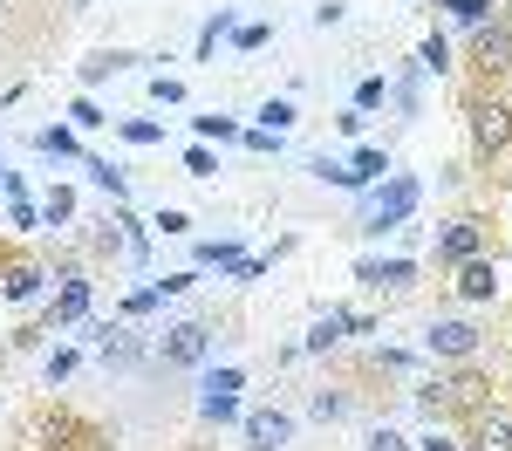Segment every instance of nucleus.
<instances>
[{
    "instance_id": "37998d69",
    "label": "nucleus",
    "mask_w": 512,
    "mask_h": 451,
    "mask_svg": "<svg viewBox=\"0 0 512 451\" xmlns=\"http://www.w3.org/2000/svg\"><path fill=\"white\" fill-rule=\"evenodd\" d=\"M151 96H158V103H185V82L178 76H151Z\"/></svg>"
},
{
    "instance_id": "4c0bfd02",
    "label": "nucleus",
    "mask_w": 512,
    "mask_h": 451,
    "mask_svg": "<svg viewBox=\"0 0 512 451\" xmlns=\"http://www.w3.org/2000/svg\"><path fill=\"white\" fill-rule=\"evenodd\" d=\"M96 123H110V117H103L89 96H76V103H69V130H96Z\"/></svg>"
},
{
    "instance_id": "72a5a7b5",
    "label": "nucleus",
    "mask_w": 512,
    "mask_h": 451,
    "mask_svg": "<svg viewBox=\"0 0 512 451\" xmlns=\"http://www.w3.org/2000/svg\"><path fill=\"white\" fill-rule=\"evenodd\" d=\"M69 376H76V349H55V356L41 363V383H48V390H55V383H69Z\"/></svg>"
},
{
    "instance_id": "473e14b6",
    "label": "nucleus",
    "mask_w": 512,
    "mask_h": 451,
    "mask_svg": "<svg viewBox=\"0 0 512 451\" xmlns=\"http://www.w3.org/2000/svg\"><path fill=\"white\" fill-rule=\"evenodd\" d=\"M117 205H123V199H117ZM89 246H96V253H123V219H117V212H110V219L89 233Z\"/></svg>"
},
{
    "instance_id": "9d476101",
    "label": "nucleus",
    "mask_w": 512,
    "mask_h": 451,
    "mask_svg": "<svg viewBox=\"0 0 512 451\" xmlns=\"http://www.w3.org/2000/svg\"><path fill=\"white\" fill-rule=\"evenodd\" d=\"M342 335H369V315H349V308H321L315 328H308V349H315V356H328Z\"/></svg>"
},
{
    "instance_id": "4be33fe9",
    "label": "nucleus",
    "mask_w": 512,
    "mask_h": 451,
    "mask_svg": "<svg viewBox=\"0 0 512 451\" xmlns=\"http://www.w3.org/2000/svg\"><path fill=\"white\" fill-rule=\"evenodd\" d=\"M198 417H205V424H239L246 410H239V397H226V390H198Z\"/></svg>"
},
{
    "instance_id": "6ab92c4d",
    "label": "nucleus",
    "mask_w": 512,
    "mask_h": 451,
    "mask_svg": "<svg viewBox=\"0 0 512 451\" xmlns=\"http://www.w3.org/2000/svg\"><path fill=\"white\" fill-rule=\"evenodd\" d=\"M35 151H41V158H82V144H76V130H69V123L35 130Z\"/></svg>"
},
{
    "instance_id": "f704fd0d",
    "label": "nucleus",
    "mask_w": 512,
    "mask_h": 451,
    "mask_svg": "<svg viewBox=\"0 0 512 451\" xmlns=\"http://www.w3.org/2000/svg\"><path fill=\"white\" fill-rule=\"evenodd\" d=\"M267 35H274L267 21H239V28H233V48H239V55H253V48H267Z\"/></svg>"
},
{
    "instance_id": "b1692460",
    "label": "nucleus",
    "mask_w": 512,
    "mask_h": 451,
    "mask_svg": "<svg viewBox=\"0 0 512 451\" xmlns=\"http://www.w3.org/2000/svg\"><path fill=\"white\" fill-rule=\"evenodd\" d=\"M76 219V192L69 185H48V199H41V226H69Z\"/></svg>"
},
{
    "instance_id": "a18cd8bd",
    "label": "nucleus",
    "mask_w": 512,
    "mask_h": 451,
    "mask_svg": "<svg viewBox=\"0 0 512 451\" xmlns=\"http://www.w3.org/2000/svg\"><path fill=\"white\" fill-rule=\"evenodd\" d=\"M444 7H451V0H444Z\"/></svg>"
},
{
    "instance_id": "ddd939ff",
    "label": "nucleus",
    "mask_w": 512,
    "mask_h": 451,
    "mask_svg": "<svg viewBox=\"0 0 512 451\" xmlns=\"http://www.w3.org/2000/svg\"><path fill=\"white\" fill-rule=\"evenodd\" d=\"M355 281L376 287V294H383V287H410L417 281V260H355Z\"/></svg>"
},
{
    "instance_id": "c756f323",
    "label": "nucleus",
    "mask_w": 512,
    "mask_h": 451,
    "mask_svg": "<svg viewBox=\"0 0 512 451\" xmlns=\"http://www.w3.org/2000/svg\"><path fill=\"white\" fill-rule=\"evenodd\" d=\"M308 171H315L321 185H342V192H355V171H349V164H335L328 151H321V158H308Z\"/></svg>"
},
{
    "instance_id": "4468645a",
    "label": "nucleus",
    "mask_w": 512,
    "mask_h": 451,
    "mask_svg": "<svg viewBox=\"0 0 512 451\" xmlns=\"http://www.w3.org/2000/svg\"><path fill=\"white\" fill-rule=\"evenodd\" d=\"M144 55H130V48H96L89 62H82V89H96V82H110V76H130Z\"/></svg>"
},
{
    "instance_id": "412c9836",
    "label": "nucleus",
    "mask_w": 512,
    "mask_h": 451,
    "mask_svg": "<svg viewBox=\"0 0 512 451\" xmlns=\"http://www.w3.org/2000/svg\"><path fill=\"white\" fill-rule=\"evenodd\" d=\"M239 260H246V246H239V240H198V267H219V274H233Z\"/></svg>"
},
{
    "instance_id": "7c9ffc66",
    "label": "nucleus",
    "mask_w": 512,
    "mask_h": 451,
    "mask_svg": "<svg viewBox=\"0 0 512 451\" xmlns=\"http://www.w3.org/2000/svg\"><path fill=\"white\" fill-rule=\"evenodd\" d=\"M198 390H226V397H239V390H246V369H233V363L205 369V383H198Z\"/></svg>"
},
{
    "instance_id": "bb28decb",
    "label": "nucleus",
    "mask_w": 512,
    "mask_h": 451,
    "mask_svg": "<svg viewBox=\"0 0 512 451\" xmlns=\"http://www.w3.org/2000/svg\"><path fill=\"white\" fill-rule=\"evenodd\" d=\"M233 28H239V21H233V14H226V7H219V14H212V21H205V28H198V62H205V55H212V48H219V41L233 35Z\"/></svg>"
},
{
    "instance_id": "a19ab883",
    "label": "nucleus",
    "mask_w": 512,
    "mask_h": 451,
    "mask_svg": "<svg viewBox=\"0 0 512 451\" xmlns=\"http://www.w3.org/2000/svg\"><path fill=\"white\" fill-rule=\"evenodd\" d=\"M239 144H246V151H260V158L280 151V137H274V130H260V123H253V130H239Z\"/></svg>"
},
{
    "instance_id": "a878e982",
    "label": "nucleus",
    "mask_w": 512,
    "mask_h": 451,
    "mask_svg": "<svg viewBox=\"0 0 512 451\" xmlns=\"http://www.w3.org/2000/svg\"><path fill=\"white\" fill-rule=\"evenodd\" d=\"M117 130H123V144H137V151L164 144V123H158V117H130V123H117Z\"/></svg>"
},
{
    "instance_id": "c85d7f7f",
    "label": "nucleus",
    "mask_w": 512,
    "mask_h": 451,
    "mask_svg": "<svg viewBox=\"0 0 512 451\" xmlns=\"http://www.w3.org/2000/svg\"><path fill=\"white\" fill-rule=\"evenodd\" d=\"M417 69L444 76V69H451V41H444V35H424V48H417Z\"/></svg>"
},
{
    "instance_id": "20e7f679",
    "label": "nucleus",
    "mask_w": 512,
    "mask_h": 451,
    "mask_svg": "<svg viewBox=\"0 0 512 451\" xmlns=\"http://www.w3.org/2000/svg\"><path fill=\"white\" fill-rule=\"evenodd\" d=\"M158 363L164 369H205L212 363V328L205 322H171L158 342Z\"/></svg>"
},
{
    "instance_id": "c9c22d12",
    "label": "nucleus",
    "mask_w": 512,
    "mask_h": 451,
    "mask_svg": "<svg viewBox=\"0 0 512 451\" xmlns=\"http://www.w3.org/2000/svg\"><path fill=\"white\" fill-rule=\"evenodd\" d=\"M151 233H164V240H185V233H192V219H185L178 205H164L158 219H151Z\"/></svg>"
},
{
    "instance_id": "a211bd4d",
    "label": "nucleus",
    "mask_w": 512,
    "mask_h": 451,
    "mask_svg": "<svg viewBox=\"0 0 512 451\" xmlns=\"http://www.w3.org/2000/svg\"><path fill=\"white\" fill-rule=\"evenodd\" d=\"M349 171H355V192H369L376 178H390V151H376V144H362L349 158Z\"/></svg>"
},
{
    "instance_id": "dca6fc26",
    "label": "nucleus",
    "mask_w": 512,
    "mask_h": 451,
    "mask_svg": "<svg viewBox=\"0 0 512 451\" xmlns=\"http://www.w3.org/2000/svg\"><path fill=\"white\" fill-rule=\"evenodd\" d=\"M458 294H465V301H492V294H499V274H492V260H485V253L458 267Z\"/></svg>"
},
{
    "instance_id": "ea45409f",
    "label": "nucleus",
    "mask_w": 512,
    "mask_h": 451,
    "mask_svg": "<svg viewBox=\"0 0 512 451\" xmlns=\"http://www.w3.org/2000/svg\"><path fill=\"white\" fill-rule=\"evenodd\" d=\"M362 451H410V438H396L390 424H376V431L362 438Z\"/></svg>"
},
{
    "instance_id": "39448f33",
    "label": "nucleus",
    "mask_w": 512,
    "mask_h": 451,
    "mask_svg": "<svg viewBox=\"0 0 512 451\" xmlns=\"http://www.w3.org/2000/svg\"><path fill=\"white\" fill-rule=\"evenodd\" d=\"M424 356H431V363H465V356H478V322H465V315L431 322L424 328Z\"/></svg>"
},
{
    "instance_id": "6e6552de",
    "label": "nucleus",
    "mask_w": 512,
    "mask_h": 451,
    "mask_svg": "<svg viewBox=\"0 0 512 451\" xmlns=\"http://www.w3.org/2000/svg\"><path fill=\"white\" fill-rule=\"evenodd\" d=\"M48 267L41 260H0V301H14V308H28V301H41L48 294Z\"/></svg>"
},
{
    "instance_id": "2f4dec72",
    "label": "nucleus",
    "mask_w": 512,
    "mask_h": 451,
    "mask_svg": "<svg viewBox=\"0 0 512 451\" xmlns=\"http://www.w3.org/2000/svg\"><path fill=\"white\" fill-rule=\"evenodd\" d=\"M192 130H198V137H219V144H239V123L219 117V110H212V117H192Z\"/></svg>"
},
{
    "instance_id": "58836bf2",
    "label": "nucleus",
    "mask_w": 512,
    "mask_h": 451,
    "mask_svg": "<svg viewBox=\"0 0 512 451\" xmlns=\"http://www.w3.org/2000/svg\"><path fill=\"white\" fill-rule=\"evenodd\" d=\"M185 171H192V178H219V158H212L205 144H192V151H185Z\"/></svg>"
},
{
    "instance_id": "c03bdc74",
    "label": "nucleus",
    "mask_w": 512,
    "mask_h": 451,
    "mask_svg": "<svg viewBox=\"0 0 512 451\" xmlns=\"http://www.w3.org/2000/svg\"><path fill=\"white\" fill-rule=\"evenodd\" d=\"M342 21H349V7H342V0H321V7H315V28H342Z\"/></svg>"
},
{
    "instance_id": "f257e3e1",
    "label": "nucleus",
    "mask_w": 512,
    "mask_h": 451,
    "mask_svg": "<svg viewBox=\"0 0 512 451\" xmlns=\"http://www.w3.org/2000/svg\"><path fill=\"white\" fill-rule=\"evenodd\" d=\"M417 205H424V185H417L410 171L376 178V185L362 192V233H369V240H383V233H396V226H410V219H417Z\"/></svg>"
},
{
    "instance_id": "1a4fd4ad",
    "label": "nucleus",
    "mask_w": 512,
    "mask_h": 451,
    "mask_svg": "<svg viewBox=\"0 0 512 451\" xmlns=\"http://www.w3.org/2000/svg\"><path fill=\"white\" fill-rule=\"evenodd\" d=\"M485 253V233H478V219H444V233H437V260L444 267H465Z\"/></svg>"
},
{
    "instance_id": "9b49d317",
    "label": "nucleus",
    "mask_w": 512,
    "mask_h": 451,
    "mask_svg": "<svg viewBox=\"0 0 512 451\" xmlns=\"http://www.w3.org/2000/svg\"><path fill=\"white\" fill-rule=\"evenodd\" d=\"M472 48H478V62H485L492 76H506V69H512V21H506V14H492V21L472 35Z\"/></svg>"
},
{
    "instance_id": "7ed1b4c3",
    "label": "nucleus",
    "mask_w": 512,
    "mask_h": 451,
    "mask_svg": "<svg viewBox=\"0 0 512 451\" xmlns=\"http://www.w3.org/2000/svg\"><path fill=\"white\" fill-rule=\"evenodd\" d=\"M144 356H151V349H144V335L123 322V315L96 328V363L110 369V376H130V369H144Z\"/></svg>"
},
{
    "instance_id": "cd10ccee",
    "label": "nucleus",
    "mask_w": 512,
    "mask_h": 451,
    "mask_svg": "<svg viewBox=\"0 0 512 451\" xmlns=\"http://www.w3.org/2000/svg\"><path fill=\"white\" fill-rule=\"evenodd\" d=\"M492 14H499V7H492V0H451V21H458V28H485V21H492Z\"/></svg>"
},
{
    "instance_id": "49530a36",
    "label": "nucleus",
    "mask_w": 512,
    "mask_h": 451,
    "mask_svg": "<svg viewBox=\"0 0 512 451\" xmlns=\"http://www.w3.org/2000/svg\"><path fill=\"white\" fill-rule=\"evenodd\" d=\"M506 21H512V14H506Z\"/></svg>"
},
{
    "instance_id": "aec40b11",
    "label": "nucleus",
    "mask_w": 512,
    "mask_h": 451,
    "mask_svg": "<svg viewBox=\"0 0 512 451\" xmlns=\"http://www.w3.org/2000/svg\"><path fill=\"white\" fill-rule=\"evenodd\" d=\"M82 171H89V185H96V192H110V199H123V192H130L123 164H110V158H82Z\"/></svg>"
},
{
    "instance_id": "f8f14e48",
    "label": "nucleus",
    "mask_w": 512,
    "mask_h": 451,
    "mask_svg": "<svg viewBox=\"0 0 512 451\" xmlns=\"http://www.w3.org/2000/svg\"><path fill=\"white\" fill-rule=\"evenodd\" d=\"M48 322L55 328H69V322H89V281H62L55 294H48Z\"/></svg>"
},
{
    "instance_id": "f3484780",
    "label": "nucleus",
    "mask_w": 512,
    "mask_h": 451,
    "mask_svg": "<svg viewBox=\"0 0 512 451\" xmlns=\"http://www.w3.org/2000/svg\"><path fill=\"white\" fill-rule=\"evenodd\" d=\"M253 123H260V130H274V137H287V130L301 123V110H294V96H267V103L253 110Z\"/></svg>"
},
{
    "instance_id": "0eeeda50",
    "label": "nucleus",
    "mask_w": 512,
    "mask_h": 451,
    "mask_svg": "<svg viewBox=\"0 0 512 451\" xmlns=\"http://www.w3.org/2000/svg\"><path fill=\"white\" fill-rule=\"evenodd\" d=\"M239 438H246V451H287L294 445V417L287 410H246L239 417Z\"/></svg>"
},
{
    "instance_id": "5701e85b",
    "label": "nucleus",
    "mask_w": 512,
    "mask_h": 451,
    "mask_svg": "<svg viewBox=\"0 0 512 451\" xmlns=\"http://www.w3.org/2000/svg\"><path fill=\"white\" fill-rule=\"evenodd\" d=\"M308 417H315V424H342V417H349V390H328V383H321L315 397H308Z\"/></svg>"
},
{
    "instance_id": "79ce46f5",
    "label": "nucleus",
    "mask_w": 512,
    "mask_h": 451,
    "mask_svg": "<svg viewBox=\"0 0 512 451\" xmlns=\"http://www.w3.org/2000/svg\"><path fill=\"white\" fill-rule=\"evenodd\" d=\"M410 451H458V445H451V431H444V424H431L424 438H410Z\"/></svg>"
},
{
    "instance_id": "423d86ee",
    "label": "nucleus",
    "mask_w": 512,
    "mask_h": 451,
    "mask_svg": "<svg viewBox=\"0 0 512 451\" xmlns=\"http://www.w3.org/2000/svg\"><path fill=\"white\" fill-rule=\"evenodd\" d=\"M35 445H48V451H103V431L82 424V417H69V410H48V417L35 424Z\"/></svg>"
},
{
    "instance_id": "393cba45",
    "label": "nucleus",
    "mask_w": 512,
    "mask_h": 451,
    "mask_svg": "<svg viewBox=\"0 0 512 451\" xmlns=\"http://www.w3.org/2000/svg\"><path fill=\"white\" fill-rule=\"evenodd\" d=\"M383 103H390V82H383V76H362V82H355L349 110H362V117H369V110H383Z\"/></svg>"
},
{
    "instance_id": "f03ea898",
    "label": "nucleus",
    "mask_w": 512,
    "mask_h": 451,
    "mask_svg": "<svg viewBox=\"0 0 512 451\" xmlns=\"http://www.w3.org/2000/svg\"><path fill=\"white\" fill-rule=\"evenodd\" d=\"M465 123H472V151L478 158H499V151L512 144V103L492 96V89H478L472 103H465Z\"/></svg>"
},
{
    "instance_id": "e433bc0d",
    "label": "nucleus",
    "mask_w": 512,
    "mask_h": 451,
    "mask_svg": "<svg viewBox=\"0 0 512 451\" xmlns=\"http://www.w3.org/2000/svg\"><path fill=\"white\" fill-rule=\"evenodd\" d=\"M158 301H164L158 287H137V294H123V322H137V315H151Z\"/></svg>"
},
{
    "instance_id": "2eb2a0df",
    "label": "nucleus",
    "mask_w": 512,
    "mask_h": 451,
    "mask_svg": "<svg viewBox=\"0 0 512 451\" xmlns=\"http://www.w3.org/2000/svg\"><path fill=\"white\" fill-rule=\"evenodd\" d=\"M472 451H512V410H478Z\"/></svg>"
}]
</instances>
